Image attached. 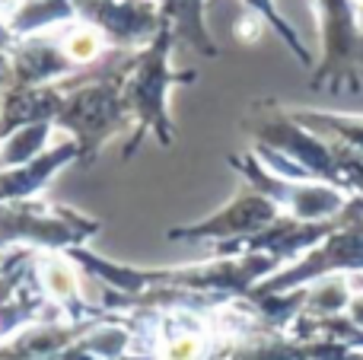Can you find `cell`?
I'll return each instance as SVG.
<instances>
[{
    "label": "cell",
    "mask_w": 363,
    "mask_h": 360,
    "mask_svg": "<svg viewBox=\"0 0 363 360\" xmlns=\"http://www.w3.org/2000/svg\"><path fill=\"white\" fill-rule=\"evenodd\" d=\"M176 32L166 23L160 35L140 51H128L121 64V96L134 118V131L125 140V159L138 157V150L153 137L163 150H172L176 144V125L169 115V89L188 86L198 80L194 70L172 67V48H176Z\"/></svg>",
    "instance_id": "1"
},
{
    "label": "cell",
    "mask_w": 363,
    "mask_h": 360,
    "mask_svg": "<svg viewBox=\"0 0 363 360\" xmlns=\"http://www.w3.org/2000/svg\"><path fill=\"white\" fill-rule=\"evenodd\" d=\"M125 57L128 51H121L115 64L106 67V74H99L96 80L77 83L64 96V106L57 112L55 125L67 131L70 140L80 147V163L99 159L102 147L108 140H115L125 131H134V118L125 106V96H121V64H125Z\"/></svg>",
    "instance_id": "2"
},
{
    "label": "cell",
    "mask_w": 363,
    "mask_h": 360,
    "mask_svg": "<svg viewBox=\"0 0 363 360\" xmlns=\"http://www.w3.org/2000/svg\"><path fill=\"white\" fill-rule=\"evenodd\" d=\"M252 140L287 157L309 179L332 182L347 191L345 147L338 140L322 137L319 131L306 128L303 121H296L290 108L277 106V102H255L252 106Z\"/></svg>",
    "instance_id": "3"
},
{
    "label": "cell",
    "mask_w": 363,
    "mask_h": 360,
    "mask_svg": "<svg viewBox=\"0 0 363 360\" xmlns=\"http://www.w3.org/2000/svg\"><path fill=\"white\" fill-rule=\"evenodd\" d=\"M226 166H230L233 172H239L242 182L255 185L262 195H268L271 201L284 210V217H294V220H300V223L338 220L347 210V204H351V191L338 189V185H332V182L274 176V172L255 157V150L226 157Z\"/></svg>",
    "instance_id": "4"
},
{
    "label": "cell",
    "mask_w": 363,
    "mask_h": 360,
    "mask_svg": "<svg viewBox=\"0 0 363 360\" xmlns=\"http://www.w3.org/2000/svg\"><path fill=\"white\" fill-rule=\"evenodd\" d=\"M319 13L322 57L313 70V89L328 93H357L363 70V29L357 26V4L354 0H313Z\"/></svg>",
    "instance_id": "5"
},
{
    "label": "cell",
    "mask_w": 363,
    "mask_h": 360,
    "mask_svg": "<svg viewBox=\"0 0 363 360\" xmlns=\"http://www.w3.org/2000/svg\"><path fill=\"white\" fill-rule=\"evenodd\" d=\"M99 233V220L64 204L45 201H4L0 204V246L32 242L48 249H74Z\"/></svg>",
    "instance_id": "6"
},
{
    "label": "cell",
    "mask_w": 363,
    "mask_h": 360,
    "mask_svg": "<svg viewBox=\"0 0 363 360\" xmlns=\"http://www.w3.org/2000/svg\"><path fill=\"white\" fill-rule=\"evenodd\" d=\"M83 26L96 29L112 48L140 51L166 26L163 10L153 0H70Z\"/></svg>",
    "instance_id": "7"
},
{
    "label": "cell",
    "mask_w": 363,
    "mask_h": 360,
    "mask_svg": "<svg viewBox=\"0 0 363 360\" xmlns=\"http://www.w3.org/2000/svg\"><path fill=\"white\" fill-rule=\"evenodd\" d=\"M281 217L284 210L268 195H262L255 185L242 182V189L233 195V201L226 208L213 210L201 223L169 230V240H239L242 242L249 236L262 233L264 227H271Z\"/></svg>",
    "instance_id": "8"
},
{
    "label": "cell",
    "mask_w": 363,
    "mask_h": 360,
    "mask_svg": "<svg viewBox=\"0 0 363 360\" xmlns=\"http://www.w3.org/2000/svg\"><path fill=\"white\" fill-rule=\"evenodd\" d=\"M80 163V147L74 140L55 144L42 153L38 159L26 166H13V169H0V204L4 201H29L42 189H48L51 179L61 169Z\"/></svg>",
    "instance_id": "9"
},
{
    "label": "cell",
    "mask_w": 363,
    "mask_h": 360,
    "mask_svg": "<svg viewBox=\"0 0 363 360\" xmlns=\"http://www.w3.org/2000/svg\"><path fill=\"white\" fill-rule=\"evenodd\" d=\"M13 55V86H55L64 77H74L80 70L64 55L61 42H48L45 35L19 38Z\"/></svg>",
    "instance_id": "10"
},
{
    "label": "cell",
    "mask_w": 363,
    "mask_h": 360,
    "mask_svg": "<svg viewBox=\"0 0 363 360\" xmlns=\"http://www.w3.org/2000/svg\"><path fill=\"white\" fill-rule=\"evenodd\" d=\"M67 89L61 86H10L0 93V140L42 121H57Z\"/></svg>",
    "instance_id": "11"
},
{
    "label": "cell",
    "mask_w": 363,
    "mask_h": 360,
    "mask_svg": "<svg viewBox=\"0 0 363 360\" xmlns=\"http://www.w3.org/2000/svg\"><path fill=\"white\" fill-rule=\"evenodd\" d=\"M160 10H163L166 23L172 26V32H176L179 45L211 57V61L220 57L217 42L211 38L204 23V0H160Z\"/></svg>",
    "instance_id": "12"
},
{
    "label": "cell",
    "mask_w": 363,
    "mask_h": 360,
    "mask_svg": "<svg viewBox=\"0 0 363 360\" xmlns=\"http://www.w3.org/2000/svg\"><path fill=\"white\" fill-rule=\"evenodd\" d=\"M74 16L77 13L70 0H23V6L10 16V29L16 38H32L45 29L70 23Z\"/></svg>",
    "instance_id": "13"
},
{
    "label": "cell",
    "mask_w": 363,
    "mask_h": 360,
    "mask_svg": "<svg viewBox=\"0 0 363 360\" xmlns=\"http://www.w3.org/2000/svg\"><path fill=\"white\" fill-rule=\"evenodd\" d=\"M55 121H42V125H29L13 131L10 137L0 140V169H13V166H26L38 159L48 150V140L55 134Z\"/></svg>",
    "instance_id": "14"
},
{
    "label": "cell",
    "mask_w": 363,
    "mask_h": 360,
    "mask_svg": "<svg viewBox=\"0 0 363 360\" xmlns=\"http://www.w3.org/2000/svg\"><path fill=\"white\" fill-rule=\"evenodd\" d=\"M106 38L99 35L96 29H89V26H74V29L67 32V35L61 38V48H64V55L74 61V67L77 70H86V67H93L96 61H102V55H106Z\"/></svg>",
    "instance_id": "15"
},
{
    "label": "cell",
    "mask_w": 363,
    "mask_h": 360,
    "mask_svg": "<svg viewBox=\"0 0 363 360\" xmlns=\"http://www.w3.org/2000/svg\"><path fill=\"white\" fill-rule=\"evenodd\" d=\"M38 278H42V287L55 303H67V300H77V271L64 255H48V259L38 265Z\"/></svg>",
    "instance_id": "16"
},
{
    "label": "cell",
    "mask_w": 363,
    "mask_h": 360,
    "mask_svg": "<svg viewBox=\"0 0 363 360\" xmlns=\"http://www.w3.org/2000/svg\"><path fill=\"white\" fill-rule=\"evenodd\" d=\"M207 357V342L201 332H179L169 335L160 348V360H204Z\"/></svg>",
    "instance_id": "17"
},
{
    "label": "cell",
    "mask_w": 363,
    "mask_h": 360,
    "mask_svg": "<svg viewBox=\"0 0 363 360\" xmlns=\"http://www.w3.org/2000/svg\"><path fill=\"white\" fill-rule=\"evenodd\" d=\"M347 284L345 281H332V284H325V287H319V291L313 293V306L319 313H335V310H341V306L347 303Z\"/></svg>",
    "instance_id": "18"
},
{
    "label": "cell",
    "mask_w": 363,
    "mask_h": 360,
    "mask_svg": "<svg viewBox=\"0 0 363 360\" xmlns=\"http://www.w3.org/2000/svg\"><path fill=\"white\" fill-rule=\"evenodd\" d=\"M13 86V55L10 51H0V93Z\"/></svg>",
    "instance_id": "19"
},
{
    "label": "cell",
    "mask_w": 363,
    "mask_h": 360,
    "mask_svg": "<svg viewBox=\"0 0 363 360\" xmlns=\"http://www.w3.org/2000/svg\"><path fill=\"white\" fill-rule=\"evenodd\" d=\"M16 42H19V38L13 35L10 19L0 16V51H13V48H16Z\"/></svg>",
    "instance_id": "20"
},
{
    "label": "cell",
    "mask_w": 363,
    "mask_h": 360,
    "mask_svg": "<svg viewBox=\"0 0 363 360\" xmlns=\"http://www.w3.org/2000/svg\"><path fill=\"white\" fill-rule=\"evenodd\" d=\"M19 6H23V0H0V16H6V19H10L13 13L19 10Z\"/></svg>",
    "instance_id": "21"
},
{
    "label": "cell",
    "mask_w": 363,
    "mask_h": 360,
    "mask_svg": "<svg viewBox=\"0 0 363 360\" xmlns=\"http://www.w3.org/2000/svg\"><path fill=\"white\" fill-rule=\"evenodd\" d=\"M354 316H357V322H363V297L354 303Z\"/></svg>",
    "instance_id": "22"
},
{
    "label": "cell",
    "mask_w": 363,
    "mask_h": 360,
    "mask_svg": "<svg viewBox=\"0 0 363 360\" xmlns=\"http://www.w3.org/2000/svg\"><path fill=\"white\" fill-rule=\"evenodd\" d=\"M354 4H357V6H360V10H363V0H354Z\"/></svg>",
    "instance_id": "23"
}]
</instances>
